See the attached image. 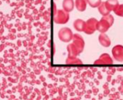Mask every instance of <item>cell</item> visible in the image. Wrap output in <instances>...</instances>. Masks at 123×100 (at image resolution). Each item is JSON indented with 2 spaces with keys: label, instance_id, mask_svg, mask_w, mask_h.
Returning <instances> with one entry per match:
<instances>
[{
  "label": "cell",
  "instance_id": "obj_9",
  "mask_svg": "<svg viewBox=\"0 0 123 100\" xmlns=\"http://www.w3.org/2000/svg\"><path fill=\"white\" fill-rule=\"evenodd\" d=\"M96 64H112V60L108 54H103L100 58L95 61Z\"/></svg>",
  "mask_w": 123,
  "mask_h": 100
},
{
  "label": "cell",
  "instance_id": "obj_14",
  "mask_svg": "<svg viewBox=\"0 0 123 100\" xmlns=\"http://www.w3.org/2000/svg\"><path fill=\"white\" fill-rule=\"evenodd\" d=\"M87 4L92 8H97L101 4V0H87Z\"/></svg>",
  "mask_w": 123,
  "mask_h": 100
},
{
  "label": "cell",
  "instance_id": "obj_6",
  "mask_svg": "<svg viewBox=\"0 0 123 100\" xmlns=\"http://www.w3.org/2000/svg\"><path fill=\"white\" fill-rule=\"evenodd\" d=\"M73 37H74L73 44H74V46L76 47L78 52L81 53L84 46V40L82 39V36H80L79 34H74Z\"/></svg>",
  "mask_w": 123,
  "mask_h": 100
},
{
  "label": "cell",
  "instance_id": "obj_11",
  "mask_svg": "<svg viewBox=\"0 0 123 100\" xmlns=\"http://www.w3.org/2000/svg\"><path fill=\"white\" fill-rule=\"evenodd\" d=\"M74 27L75 28V30L78 31H84V27H85V21H84L81 19H77L75 20L73 23Z\"/></svg>",
  "mask_w": 123,
  "mask_h": 100
},
{
  "label": "cell",
  "instance_id": "obj_12",
  "mask_svg": "<svg viewBox=\"0 0 123 100\" xmlns=\"http://www.w3.org/2000/svg\"><path fill=\"white\" fill-rule=\"evenodd\" d=\"M105 4H106L107 8L110 12L114 10V9L119 5L118 0H106V1L105 2Z\"/></svg>",
  "mask_w": 123,
  "mask_h": 100
},
{
  "label": "cell",
  "instance_id": "obj_3",
  "mask_svg": "<svg viewBox=\"0 0 123 100\" xmlns=\"http://www.w3.org/2000/svg\"><path fill=\"white\" fill-rule=\"evenodd\" d=\"M97 22L98 21L94 18L88 19V20L85 22V27H84V32L85 33H87V34H92V33H93L97 30Z\"/></svg>",
  "mask_w": 123,
  "mask_h": 100
},
{
  "label": "cell",
  "instance_id": "obj_5",
  "mask_svg": "<svg viewBox=\"0 0 123 100\" xmlns=\"http://www.w3.org/2000/svg\"><path fill=\"white\" fill-rule=\"evenodd\" d=\"M112 55L116 61H123V46L121 45H117L113 47L112 49Z\"/></svg>",
  "mask_w": 123,
  "mask_h": 100
},
{
  "label": "cell",
  "instance_id": "obj_2",
  "mask_svg": "<svg viewBox=\"0 0 123 100\" xmlns=\"http://www.w3.org/2000/svg\"><path fill=\"white\" fill-rule=\"evenodd\" d=\"M54 21L56 24H66L69 21V13L64 11L63 9L58 10L55 13Z\"/></svg>",
  "mask_w": 123,
  "mask_h": 100
},
{
  "label": "cell",
  "instance_id": "obj_13",
  "mask_svg": "<svg viewBox=\"0 0 123 100\" xmlns=\"http://www.w3.org/2000/svg\"><path fill=\"white\" fill-rule=\"evenodd\" d=\"M98 11H99V12H100V14H101L103 16H106V15H110V12H111L107 8L106 4H105V2H102L101 4L98 6Z\"/></svg>",
  "mask_w": 123,
  "mask_h": 100
},
{
  "label": "cell",
  "instance_id": "obj_7",
  "mask_svg": "<svg viewBox=\"0 0 123 100\" xmlns=\"http://www.w3.org/2000/svg\"><path fill=\"white\" fill-rule=\"evenodd\" d=\"M87 6V0H74V7L77 8V10L83 12L86 10Z\"/></svg>",
  "mask_w": 123,
  "mask_h": 100
},
{
  "label": "cell",
  "instance_id": "obj_15",
  "mask_svg": "<svg viewBox=\"0 0 123 100\" xmlns=\"http://www.w3.org/2000/svg\"><path fill=\"white\" fill-rule=\"evenodd\" d=\"M114 13L116 15L119 16V17H123V4L119 5L114 10H113Z\"/></svg>",
  "mask_w": 123,
  "mask_h": 100
},
{
  "label": "cell",
  "instance_id": "obj_1",
  "mask_svg": "<svg viewBox=\"0 0 123 100\" xmlns=\"http://www.w3.org/2000/svg\"><path fill=\"white\" fill-rule=\"evenodd\" d=\"M114 22V18L112 15H108L106 16H103L100 21L97 22V30H98L101 33L106 32Z\"/></svg>",
  "mask_w": 123,
  "mask_h": 100
},
{
  "label": "cell",
  "instance_id": "obj_4",
  "mask_svg": "<svg viewBox=\"0 0 123 100\" xmlns=\"http://www.w3.org/2000/svg\"><path fill=\"white\" fill-rule=\"evenodd\" d=\"M59 36L61 40L63 42H68L72 39L73 34L69 28L68 27H63L59 30Z\"/></svg>",
  "mask_w": 123,
  "mask_h": 100
},
{
  "label": "cell",
  "instance_id": "obj_8",
  "mask_svg": "<svg viewBox=\"0 0 123 100\" xmlns=\"http://www.w3.org/2000/svg\"><path fill=\"white\" fill-rule=\"evenodd\" d=\"M74 8V0H63V2H62V8H63L64 11L69 13V12L73 11Z\"/></svg>",
  "mask_w": 123,
  "mask_h": 100
},
{
  "label": "cell",
  "instance_id": "obj_10",
  "mask_svg": "<svg viewBox=\"0 0 123 100\" xmlns=\"http://www.w3.org/2000/svg\"><path fill=\"white\" fill-rule=\"evenodd\" d=\"M99 41H100V43L104 47L110 46L111 43L110 38H109L108 36L105 34V33H101L100 35V36H99Z\"/></svg>",
  "mask_w": 123,
  "mask_h": 100
}]
</instances>
